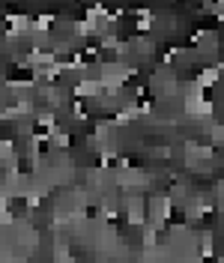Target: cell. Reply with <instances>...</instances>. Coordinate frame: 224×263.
Segmentation results:
<instances>
[{
  "mask_svg": "<svg viewBox=\"0 0 224 263\" xmlns=\"http://www.w3.org/2000/svg\"><path fill=\"white\" fill-rule=\"evenodd\" d=\"M102 93V81H81L75 87V96H99Z\"/></svg>",
  "mask_w": 224,
  "mask_h": 263,
  "instance_id": "obj_1",
  "label": "cell"
},
{
  "mask_svg": "<svg viewBox=\"0 0 224 263\" xmlns=\"http://www.w3.org/2000/svg\"><path fill=\"white\" fill-rule=\"evenodd\" d=\"M218 72H221V66L215 63L212 69H203L200 75H197V87H203V90H206V87H212L215 81H218Z\"/></svg>",
  "mask_w": 224,
  "mask_h": 263,
  "instance_id": "obj_2",
  "label": "cell"
},
{
  "mask_svg": "<svg viewBox=\"0 0 224 263\" xmlns=\"http://www.w3.org/2000/svg\"><path fill=\"white\" fill-rule=\"evenodd\" d=\"M6 24H9L12 30H27L30 18H27L24 12H9V15H6Z\"/></svg>",
  "mask_w": 224,
  "mask_h": 263,
  "instance_id": "obj_3",
  "label": "cell"
},
{
  "mask_svg": "<svg viewBox=\"0 0 224 263\" xmlns=\"http://www.w3.org/2000/svg\"><path fill=\"white\" fill-rule=\"evenodd\" d=\"M149 24H153V12L137 9V30H149Z\"/></svg>",
  "mask_w": 224,
  "mask_h": 263,
  "instance_id": "obj_4",
  "label": "cell"
},
{
  "mask_svg": "<svg viewBox=\"0 0 224 263\" xmlns=\"http://www.w3.org/2000/svg\"><path fill=\"white\" fill-rule=\"evenodd\" d=\"M54 21H57V15H54V12H45V15H39V18H36V30H42V33H45Z\"/></svg>",
  "mask_w": 224,
  "mask_h": 263,
  "instance_id": "obj_5",
  "label": "cell"
},
{
  "mask_svg": "<svg viewBox=\"0 0 224 263\" xmlns=\"http://www.w3.org/2000/svg\"><path fill=\"white\" fill-rule=\"evenodd\" d=\"M129 221H132V224H140V221H143V207H140V204H132V212H129Z\"/></svg>",
  "mask_w": 224,
  "mask_h": 263,
  "instance_id": "obj_6",
  "label": "cell"
},
{
  "mask_svg": "<svg viewBox=\"0 0 224 263\" xmlns=\"http://www.w3.org/2000/svg\"><path fill=\"white\" fill-rule=\"evenodd\" d=\"M6 207H9V198H3V195H0V215L6 212Z\"/></svg>",
  "mask_w": 224,
  "mask_h": 263,
  "instance_id": "obj_7",
  "label": "cell"
}]
</instances>
